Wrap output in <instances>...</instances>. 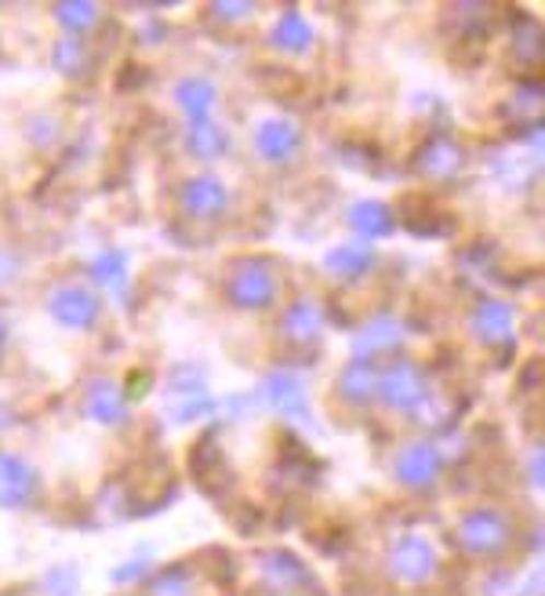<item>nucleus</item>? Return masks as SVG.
Segmentation results:
<instances>
[{
    "label": "nucleus",
    "mask_w": 545,
    "mask_h": 596,
    "mask_svg": "<svg viewBox=\"0 0 545 596\" xmlns=\"http://www.w3.org/2000/svg\"><path fill=\"white\" fill-rule=\"evenodd\" d=\"M40 589L48 596H77L81 593V578H77V568H51L44 575Z\"/></svg>",
    "instance_id": "obj_28"
},
{
    "label": "nucleus",
    "mask_w": 545,
    "mask_h": 596,
    "mask_svg": "<svg viewBox=\"0 0 545 596\" xmlns=\"http://www.w3.org/2000/svg\"><path fill=\"white\" fill-rule=\"evenodd\" d=\"M197 593V578H193L189 568H167L161 575L150 578L146 596H193Z\"/></svg>",
    "instance_id": "obj_24"
},
{
    "label": "nucleus",
    "mask_w": 545,
    "mask_h": 596,
    "mask_svg": "<svg viewBox=\"0 0 545 596\" xmlns=\"http://www.w3.org/2000/svg\"><path fill=\"white\" fill-rule=\"evenodd\" d=\"M371 266H374V251L363 248V244H338L324 255V270L332 273V277H343V280H357Z\"/></svg>",
    "instance_id": "obj_19"
},
{
    "label": "nucleus",
    "mask_w": 545,
    "mask_h": 596,
    "mask_svg": "<svg viewBox=\"0 0 545 596\" xmlns=\"http://www.w3.org/2000/svg\"><path fill=\"white\" fill-rule=\"evenodd\" d=\"M437 568H440L437 546L418 531L401 535L390 546V553H385V571H390L396 586H426V582H433Z\"/></svg>",
    "instance_id": "obj_1"
},
{
    "label": "nucleus",
    "mask_w": 545,
    "mask_h": 596,
    "mask_svg": "<svg viewBox=\"0 0 545 596\" xmlns=\"http://www.w3.org/2000/svg\"><path fill=\"white\" fill-rule=\"evenodd\" d=\"M349 226H353L360 237L374 240V237H390L396 219L382 200H357L353 208H349Z\"/></svg>",
    "instance_id": "obj_21"
},
{
    "label": "nucleus",
    "mask_w": 545,
    "mask_h": 596,
    "mask_svg": "<svg viewBox=\"0 0 545 596\" xmlns=\"http://www.w3.org/2000/svg\"><path fill=\"white\" fill-rule=\"evenodd\" d=\"M88 273L95 277V284L120 295L128 288V255H124V251H102V255L88 262Z\"/></svg>",
    "instance_id": "obj_23"
},
{
    "label": "nucleus",
    "mask_w": 545,
    "mask_h": 596,
    "mask_svg": "<svg viewBox=\"0 0 545 596\" xmlns=\"http://www.w3.org/2000/svg\"><path fill=\"white\" fill-rule=\"evenodd\" d=\"M393 469H396V480H401L404 488L426 491V488L437 484L440 473H444V451L429 440H411L396 451Z\"/></svg>",
    "instance_id": "obj_7"
},
{
    "label": "nucleus",
    "mask_w": 545,
    "mask_h": 596,
    "mask_svg": "<svg viewBox=\"0 0 545 596\" xmlns=\"http://www.w3.org/2000/svg\"><path fill=\"white\" fill-rule=\"evenodd\" d=\"M269 41L277 44L280 51H291V55L310 51L313 48V26H310V19L299 15V11H283V15L277 19V26H272V33H269Z\"/></svg>",
    "instance_id": "obj_20"
},
{
    "label": "nucleus",
    "mask_w": 545,
    "mask_h": 596,
    "mask_svg": "<svg viewBox=\"0 0 545 596\" xmlns=\"http://www.w3.org/2000/svg\"><path fill=\"white\" fill-rule=\"evenodd\" d=\"M527 480H531V488L542 491V484H545V473H542V451H535V455L527 458Z\"/></svg>",
    "instance_id": "obj_33"
},
{
    "label": "nucleus",
    "mask_w": 545,
    "mask_h": 596,
    "mask_svg": "<svg viewBox=\"0 0 545 596\" xmlns=\"http://www.w3.org/2000/svg\"><path fill=\"white\" fill-rule=\"evenodd\" d=\"M404 335H407V331H404L401 320L390 317V313H379V317L368 320V324H363L353 335V357L374 364V357H382V353L401 349Z\"/></svg>",
    "instance_id": "obj_9"
},
{
    "label": "nucleus",
    "mask_w": 545,
    "mask_h": 596,
    "mask_svg": "<svg viewBox=\"0 0 545 596\" xmlns=\"http://www.w3.org/2000/svg\"><path fill=\"white\" fill-rule=\"evenodd\" d=\"M263 408L277 411L288 422H299V426H313V411H310V393H305V378L299 371H269L263 382H258L255 397Z\"/></svg>",
    "instance_id": "obj_4"
},
{
    "label": "nucleus",
    "mask_w": 545,
    "mask_h": 596,
    "mask_svg": "<svg viewBox=\"0 0 545 596\" xmlns=\"http://www.w3.org/2000/svg\"><path fill=\"white\" fill-rule=\"evenodd\" d=\"M465 164V153L462 146L448 139V135H437V139H429L426 149L418 153V168L426 171V175L433 179H454Z\"/></svg>",
    "instance_id": "obj_17"
},
{
    "label": "nucleus",
    "mask_w": 545,
    "mask_h": 596,
    "mask_svg": "<svg viewBox=\"0 0 545 596\" xmlns=\"http://www.w3.org/2000/svg\"><path fill=\"white\" fill-rule=\"evenodd\" d=\"M186 149L200 160H219L225 149H230V135H225V128H219L214 121H197V124H189V131H186Z\"/></svg>",
    "instance_id": "obj_22"
},
{
    "label": "nucleus",
    "mask_w": 545,
    "mask_h": 596,
    "mask_svg": "<svg viewBox=\"0 0 545 596\" xmlns=\"http://www.w3.org/2000/svg\"><path fill=\"white\" fill-rule=\"evenodd\" d=\"M19 277H22V255L11 248H0V288L15 284Z\"/></svg>",
    "instance_id": "obj_31"
},
{
    "label": "nucleus",
    "mask_w": 545,
    "mask_h": 596,
    "mask_svg": "<svg viewBox=\"0 0 545 596\" xmlns=\"http://www.w3.org/2000/svg\"><path fill=\"white\" fill-rule=\"evenodd\" d=\"M252 11H255V4H214L211 15L222 19V22H241V19L252 15Z\"/></svg>",
    "instance_id": "obj_32"
},
{
    "label": "nucleus",
    "mask_w": 545,
    "mask_h": 596,
    "mask_svg": "<svg viewBox=\"0 0 545 596\" xmlns=\"http://www.w3.org/2000/svg\"><path fill=\"white\" fill-rule=\"evenodd\" d=\"M374 389H379V368L371 360H349L346 371L338 375V397L353 408H368L374 400Z\"/></svg>",
    "instance_id": "obj_16"
},
{
    "label": "nucleus",
    "mask_w": 545,
    "mask_h": 596,
    "mask_svg": "<svg viewBox=\"0 0 545 596\" xmlns=\"http://www.w3.org/2000/svg\"><path fill=\"white\" fill-rule=\"evenodd\" d=\"M258 575L269 589L280 593H299V589H313V575L305 571L299 557L283 553V549H272V553H258Z\"/></svg>",
    "instance_id": "obj_11"
},
{
    "label": "nucleus",
    "mask_w": 545,
    "mask_h": 596,
    "mask_svg": "<svg viewBox=\"0 0 545 596\" xmlns=\"http://www.w3.org/2000/svg\"><path fill=\"white\" fill-rule=\"evenodd\" d=\"M509 542H513V524L498 509H473L465 513L459 524V546L469 557H480V560L498 557L506 553Z\"/></svg>",
    "instance_id": "obj_5"
},
{
    "label": "nucleus",
    "mask_w": 545,
    "mask_h": 596,
    "mask_svg": "<svg viewBox=\"0 0 545 596\" xmlns=\"http://www.w3.org/2000/svg\"><path fill=\"white\" fill-rule=\"evenodd\" d=\"M178 200L193 219H219L230 208V190L214 175H193L186 186L178 190Z\"/></svg>",
    "instance_id": "obj_10"
},
{
    "label": "nucleus",
    "mask_w": 545,
    "mask_h": 596,
    "mask_svg": "<svg viewBox=\"0 0 545 596\" xmlns=\"http://www.w3.org/2000/svg\"><path fill=\"white\" fill-rule=\"evenodd\" d=\"M142 575H153V549L142 546L131 560H124L120 568H113V586H124V582H139Z\"/></svg>",
    "instance_id": "obj_27"
},
{
    "label": "nucleus",
    "mask_w": 545,
    "mask_h": 596,
    "mask_svg": "<svg viewBox=\"0 0 545 596\" xmlns=\"http://www.w3.org/2000/svg\"><path fill=\"white\" fill-rule=\"evenodd\" d=\"M283 339L294 342V346H310V342L321 339L324 331V309L313 298H299V302L288 306V313L280 320Z\"/></svg>",
    "instance_id": "obj_15"
},
{
    "label": "nucleus",
    "mask_w": 545,
    "mask_h": 596,
    "mask_svg": "<svg viewBox=\"0 0 545 596\" xmlns=\"http://www.w3.org/2000/svg\"><path fill=\"white\" fill-rule=\"evenodd\" d=\"M48 313L55 324L73 328V331H88L98 324L102 317V302L95 291L84 288V284H55L48 291Z\"/></svg>",
    "instance_id": "obj_6"
},
{
    "label": "nucleus",
    "mask_w": 545,
    "mask_h": 596,
    "mask_svg": "<svg viewBox=\"0 0 545 596\" xmlns=\"http://www.w3.org/2000/svg\"><path fill=\"white\" fill-rule=\"evenodd\" d=\"M513 51H517L524 62H538V59H542V30H538V26H531V22H517Z\"/></svg>",
    "instance_id": "obj_29"
},
{
    "label": "nucleus",
    "mask_w": 545,
    "mask_h": 596,
    "mask_svg": "<svg viewBox=\"0 0 545 596\" xmlns=\"http://www.w3.org/2000/svg\"><path fill=\"white\" fill-rule=\"evenodd\" d=\"M225 295L241 309H269L280 295V277L266 259H244L225 280Z\"/></svg>",
    "instance_id": "obj_3"
},
{
    "label": "nucleus",
    "mask_w": 545,
    "mask_h": 596,
    "mask_svg": "<svg viewBox=\"0 0 545 596\" xmlns=\"http://www.w3.org/2000/svg\"><path fill=\"white\" fill-rule=\"evenodd\" d=\"M473 331H476V339L487 342V346L513 342L517 309L502 302V298H480V302L473 306Z\"/></svg>",
    "instance_id": "obj_12"
},
{
    "label": "nucleus",
    "mask_w": 545,
    "mask_h": 596,
    "mask_svg": "<svg viewBox=\"0 0 545 596\" xmlns=\"http://www.w3.org/2000/svg\"><path fill=\"white\" fill-rule=\"evenodd\" d=\"M84 411L91 422H102V426H120V422H128V415H131L124 389L117 382H109V378H98V382L88 386Z\"/></svg>",
    "instance_id": "obj_14"
},
{
    "label": "nucleus",
    "mask_w": 545,
    "mask_h": 596,
    "mask_svg": "<svg viewBox=\"0 0 545 596\" xmlns=\"http://www.w3.org/2000/svg\"><path fill=\"white\" fill-rule=\"evenodd\" d=\"M374 400H382L393 411H404V415H422V408L433 400V393H429L426 375L415 360H396L379 371Z\"/></svg>",
    "instance_id": "obj_2"
},
{
    "label": "nucleus",
    "mask_w": 545,
    "mask_h": 596,
    "mask_svg": "<svg viewBox=\"0 0 545 596\" xmlns=\"http://www.w3.org/2000/svg\"><path fill=\"white\" fill-rule=\"evenodd\" d=\"M84 62H88V51L77 37H66V41L55 44V70H59V73L77 77L84 70Z\"/></svg>",
    "instance_id": "obj_26"
},
{
    "label": "nucleus",
    "mask_w": 545,
    "mask_h": 596,
    "mask_svg": "<svg viewBox=\"0 0 545 596\" xmlns=\"http://www.w3.org/2000/svg\"><path fill=\"white\" fill-rule=\"evenodd\" d=\"M219 408L214 400L208 397H186V400H175V408H172V419L175 422H193V419H200V415H211V411Z\"/></svg>",
    "instance_id": "obj_30"
},
{
    "label": "nucleus",
    "mask_w": 545,
    "mask_h": 596,
    "mask_svg": "<svg viewBox=\"0 0 545 596\" xmlns=\"http://www.w3.org/2000/svg\"><path fill=\"white\" fill-rule=\"evenodd\" d=\"M98 4H88V0H66V4H55V19L66 33H84L98 22Z\"/></svg>",
    "instance_id": "obj_25"
},
{
    "label": "nucleus",
    "mask_w": 545,
    "mask_h": 596,
    "mask_svg": "<svg viewBox=\"0 0 545 596\" xmlns=\"http://www.w3.org/2000/svg\"><path fill=\"white\" fill-rule=\"evenodd\" d=\"M299 146H302V131L283 117H269L255 128V153L263 157L266 164L291 160L294 153H299Z\"/></svg>",
    "instance_id": "obj_13"
},
{
    "label": "nucleus",
    "mask_w": 545,
    "mask_h": 596,
    "mask_svg": "<svg viewBox=\"0 0 545 596\" xmlns=\"http://www.w3.org/2000/svg\"><path fill=\"white\" fill-rule=\"evenodd\" d=\"M40 477L26 458L0 451V509H22L37 498Z\"/></svg>",
    "instance_id": "obj_8"
},
{
    "label": "nucleus",
    "mask_w": 545,
    "mask_h": 596,
    "mask_svg": "<svg viewBox=\"0 0 545 596\" xmlns=\"http://www.w3.org/2000/svg\"><path fill=\"white\" fill-rule=\"evenodd\" d=\"M175 102H178V110L189 117V124L211 121L214 106H219V91H214L211 80L189 77V80H182V84L175 88Z\"/></svg>",
    "instance_id": "obj_18"
}]
</instances>
